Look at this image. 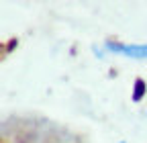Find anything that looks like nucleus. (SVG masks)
I'll use <instances>...</instances> for the list:
<instances>
[{
  "label": "nucleus",
  "mask_w": 147,
  "mask_h": 143,
  "mask_svg": "<svg viewBox=\"0 0 147 143\" xmlns=\"http://www.w3.org/2000/svg\"><path fill=\"white\" fill-rule=\"evenodd\" d=\"M110 53H121L131 59H147V43H123V41H106L104 45Z\"/></svg>",
  "instance_id": "nucleus-1"
},
{
  "label": "nucleus",
  "mask_w": 147,
  "mask_h": 143,
  "mask_svg": "<svg viewBox=\"0 0 147 143\" xmlns=\"http://www.w3.org/2000/svg\"><path fill=\"white\" fill-rule=\"evenodd\" d=\"M121 143H125V141H121Z\"/></svg>",
  "instance_id": "nucleus-2"
}]
</instances>
